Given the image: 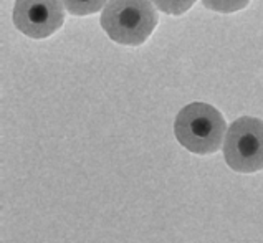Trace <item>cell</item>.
Returning a JSON list of instances; mask_svg holds the SVG:
<instances>
[{
  "instance_id": "1",
  "label": "cell",
  "mask_w": 263,
  "mask_h": 243,
  "mask_svg": "<svg viewBox=\"0 0 263 243\" xmlns=\"http://www.w3.org/2000/svg\"><path fill=\"white\" fill-rule=\"evenodd\" d=\"M227 129L220 111L207 103L184 106L174 123V134L179 144L199 156L217 153L223 146Z\"/></svg>"
},
{
  "instance_id": "2",
  "label": "cell",
  "mask_w": 263,
  "mask_h": 243,
  "mask_svg": "<svg viewBox=\"0 0 263 243\" xmlns=\"http://www.w3.org/2000/svg\"><path fill=\"white\" fill-rule=\"evenodd\" d=\"M100 24L112 42L138 47L154 32L157 15L151 0H108Z\"/></svg>"
},
{
  "instance_id": "3",
  "label": "cell",
  "mask_w": 263,
  "mask_h": 243,
  "mask_svg": "<svg viewBox=\"0 0 263 243\" xmlns=\"http://www.w3.org/2000/svg\"><path fill=\"white\" fill-rule=\"evenodd\" d=\"M222 149L232 171L240 174L263 171V121L253 116L235 119L227 129Z\"/></svg>"
},
{
  "instance_id": "4",
  "label": "cell",
  "mask_w": 263,
  "mask_h": 243,
  "mask_svg": "<svg viewBox=\"0 0 263 243\" xmlns=\"http://www.w3.org/2000/svg\"><path fill=\"white\" fill-rule=\"evenodd\" d=\"M62 0H15L13 25L30 39L42 40L65 24Z\"/></svg>"
},
{
  "instance_id": "5",
  "label": "cell",
  "mask_w": 263,
  "mask_h": 243,
  "mask_svg": "<svg viewBox=\"0 0 263 243\" xmlns=\"http://www.w3.org/2000/svg\"><path fill=\"white\" fill-rule=\"evenodd\" d=\"M65 9L77 17H86V15L96 13L108 4V0H62Z\"/></svg>"
},
{
  "instance_id": "6",
  "label": "cell",
  "mask_w": 263,
  "mask_h": 243,
  "mask_svg": "<svg viewBox=\"0 0 263 243\" xmlns=\"http://www.w3.org/2000/svg\"><path fill=\"white\" fill-rule=\"evenodd\" d=\"M205 9L219 13H234L238 10H243L250 0H202Z\"/></svg>"
},
{
  "instance_id": "7",
  "label": "cell",
  "mask_w": 263,
  "mask_h": 243,
  "mask_svg": "<svg viewBox=\"0 0 263 243\" xmlns=\"http://www.w3.org/2000/svg\"><path fill=\"white\" fill-rule=\"evenodd\" d=\"M157 10L169 15H182L195 4V0H151Z\"/></svg>"
}]
</instances>
